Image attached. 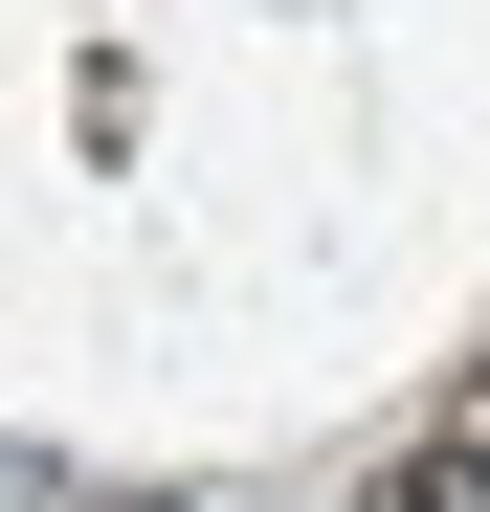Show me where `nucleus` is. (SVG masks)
I'll return each mask as SVG.
<instances>
[{"instance_id":"1","label":"nucleus","mask_w":490,"mask_h":512,"mask_svg":"<svg viewBox=\"0 0 490 512\" xmlns=\"http://www.w3.org/2000/svg\"><path fill=\"white\" fill-rule=\"evenodd\" d=\"M379 512H490V468H468V446H401V468H379Z\"/></svg>"},{"instance_id":"2","label":"nucleus","mask_w":490,"mask_h":512,"mask_svg":"<svg viewBox=\"0 0 490 512\" xmlns=\"http://www.w3.org/2000/svg\"><path fill=\"white\" fill-rule=\"evenodd\" d=\"M446 446H468V468H490V357H468V401H446Z\"/></svg>"},{"instance_id":"3","label":"nucleus","mask_w":490,"mask_h":512,"mask_svg":"<svg viewBox=\"0 0 490 512\" xmlns=\"http://www.w3.org/2000/svg\"><path fill=\"white\" fill-rule=\"evenodd\" d=\"M90 512H179V490H90Z\"/></svg>"}]
</instances>
